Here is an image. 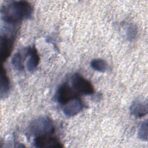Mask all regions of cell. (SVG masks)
<instances>
[{"label": "cell", "mask_w": 148, "mask_h": 148, "mask_svg": "<svg viewBox=\"0 0 148 148\" xmlns=\"http://www.w3.org/2000/svg\"><path fill=\"white\" fill-rule=\"evenodd\" d=\"M15 32L10 34L6 32H1L0 37V58L2 61H5L10 56L14 41Z\"/></svg>", "instance_id": "277c9868"}, {"label": "cell", "mask_w": 148, "mask_h": 148, "mask_svg": "<svg viewBox=\"0 0 148 148\" xmlns=\"http://www.w3.org/2000/svg\"><path fill=\"white\" fill-rule=\"evenodd\" d=\"M25 54L28 56V59L26 62L27 71L32 72L37 67L40 60L37 50L35 46L29 47L25 51Z\"/></svg>", "instance_id": "ba28073f"}, {"label": "cell", "mask_w": 148, "mask_h": 148, "mask_svg": "<svg viewBox=\"0 0 148 148\" xmlns=\"http://www.w3.org/2000/svg\"><path fill=\"white\" fill-rule=\"evenodd\" d=\"M29 132L35 136L51 135L54 132V126L51 120L46 116L39 117L31 123Z\"/></svg>", "instance_id": "7a4b0ae2"}, {"label": "cell", "mask_w": 148, "mask_h": 148, "mask_svg": "<svg viewBox=\"0 0 148 148\" xmlns=\"http://www.w3.org/2000/svg\"><path fill=\"white\" fill-rule=\"evenodd\" d=\"M71 83L73 88L77 92L83 95H91L94 92L91 83L78 73L72 75Z\"/></svg>", "instance_id": "3957f363"}, {"label": "cell", "mask_w": 148, "mask_h": 148, "mask_svg": "<svg viewBox=\"0 0 148 148\" xmlns=\"http://www.w3.org/2000/svg\"><path fill=\"white\" fill-rule=\"evenodd\" d=\"M51 135L52 134L35 136L34 139V146L39 148L62 147L63 145L59 139Z\"/></svg>", "instance_id": "8992f818"}, {"label": "cell", "mask_w": 148, "mask_h": 148, "mask_svg": "<svg viewBox=\"0 0 148 148\" xmlns=\"http://www.w3.org/2000/svg\"><path fill=\"white\" fill-rule=\"evenodd\" d=\"M77 97H78L77 92L67 83L61 84L56 93V100L63 105Z\"/></svg>", "instance_id": "5b68a950"}, {"label": "cell", "mask_w": 148, "mask_h": 148, "mask_svg": "<svg viewBox=\"0 0 148 148\" xmlns=\"http://www.w3.org/2000/svg\"><path fill=\"white\" fill-rule=\"evenodd\" d=\"M10 88V82L5 69L2 66L0 76V95L1 98H5L7 97Z\"/></svg>", "instance_id": "30bf717a"}, {"label": "cell", "mask_w": 148, "mask_h": 148, "mask_svg": "<svg viewBox=\"0 0 148 148\" xmlns=\"http://www.w3.org/2000/svg\"><path fill=\"white\" fill-rule=\"evenodd\" d=\"M90 66L94 70L100 72H105L108 68L107 62L101 58L92 60L90 62Z\"/></svg>", "instance_id": "8fae6325"}, {"label": "cell", "mask_w": 148, "mask_h": 148, "mask_svg": "<svg viewBox=\"0 0 148 148\" xmlns=\"http://www.w3.org/2000/svg\"><path fill=\"white\" fill-rule=\"evenodd\" d=\"M137 33V31H136V28L135 27V26L134 25H130V27L128 28V30H127V36L129 39V40H132L134 39L135 38V37L136 36Z\"/></svg>", "instance_id": "5bb4252c"}, {"label": "cell", "mask_w": 148, "mask_h": 148, "mask_svg": "<svg viewBox=\"0 0 148 148\" xmlns=\"http://www.w3.org/2000/svg\"><path fill=\"white\" fill-rule=\"evenodd\" d=\"M147 121L146 120L140 124L138 130V136L140 140L143 141L147 140Z\"/></svg>", "instance_id": "4fadbf2b"}, {"label": "cell", "mask_w": 148, "mask_h": 148, "mask_svg": "<svg viewBox=\"0 0 148 148\" xmlns=\"http://www.w3.org/2000/svg\"><path fill=\"white\" fill-rule=\"evenodd\" d=\"M147 101H143L139 99H136L132 102L130 106L131 113L135 117L140 118L147 114Z\"/></svg>", "instance_id": "9c48e42d"}, {"label": "cell", "mask_w": 148, "mask_h": 148, "mask_svg": "<svg viewBox=\"0 0 148 148\" xmlns=\"http://www.w3.org/2000/svg\"><path fill=\"white\" fill-rule=\"evenodd\" d=\"M32 6L27 1H16L1 6V16L6 24L14 25L31 17Z\"/></svg>", "instance_id": "6da1fadb"}, {"label": "cell", "mask_w": 148, "mask_h": 148, "mask_svg": "<svg viewBox=\"0 0 148 148\" xmlns=\"http://www.w3.org/2000/svg\"><path fill=\"white\" fill-rule=\"evenodd\" d=\"M85 105L81 99L77 97L64 105L62 111L68 117L73 116L82 111Z\"/></svg>", "instance_id": "52a82bcc"}, {"label": "cell", "mask_w": 148, "mask_h": 148, "mask_svg": "<svg viewBox=\"0 0 148 148\" xmlns=\"http://www.w3.org/2000/svg\"><path fill=\"white\" fill-rule=\"evenodd\" d=\"M12 64L18 70H23L24 65L23 64V57L18 52L15 53L12 58Z\"/></svg>", "instance_id": "7c38bea8"}]
</instances>
